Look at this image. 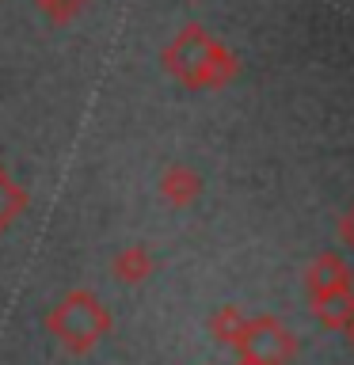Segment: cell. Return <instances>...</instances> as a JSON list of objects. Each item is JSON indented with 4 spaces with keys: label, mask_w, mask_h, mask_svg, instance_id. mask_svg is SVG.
Listing matches in <instances>:
<instances>
[{
    "label": "cell",
    "mask_w": 354,
    "mask_h": 365,
    "mask_svg": "<svg viewBox=\"0 0 354 365\" xmlns=\"http://www.w3.org/2000/svg\"><path fill=\"white\" fill-rule=\"evenodd\" d=\"M23 213H27V190L0 168V236H4Z\"/></svg>",
    "instance_id": "52a82bcc"
},
{
    "label": "cell",
    "mask_w": 354,
    "mask_h": 365,
    "mask_svg": "<svg viewBox=\"0 0 354 365\" xmlns=\"http://www.w3.org/2000/svg\"><path fill=\"white\" fill-rule=\"evenodd\" d=\"M114 319L111 308L99 301L91 289H69L50 312H46V331L54 335V342L65 354H88L96 350L103 339L111 335Z\"/></svg>",
    "instance_id": "6da1fadb"
},
{
    "label": "cell",
    "mask_w": 354,
    "mask_h": 365,
    "mask_svg": "<svg viewBox=\"0 0 354 365\" xmlns=\"http://www.w3.org/2000/svg\"><path fill=\"white\" fill-rule=\"evenodd\" d=\"M339 236H343V244H347L354 251V205L347 213H343V221H339Z\"/></svg>",
    "instance_id": "9c48e42d"
},
{
    "label": "cell",
    "mask_w": 354,
    "mask_h": 365,
    "mask_svg": "<svg viewBox=\"0 0 354 365\" xmlns=\"http://www.w3.org/2000/svg\"><path fill=\"white\" fill-rule=\"evenodd\" d=\"M305 293L313 316L328 331H343L354 312V274L339 251H324L308 262L305 270Z\"/></svg>",
    "instance_id": "7a4b0ae2"
},
{
    "label": "cell",
    "mask_w": 354,
    "mask_h": 365,
    "mask_svg": "<svg viewBox=\"0 0 354 365\" xmlns=\"http://www.w3.org/2000/svg\"><path fill=\"white\" fill-rule=\"evenodd\" d=\"M160 194H164V202L179 205V210H183V205H191V202L202 194L198 171H191V168H183V164L168 168L164 175H160Z\"/></svg>",
    "instance_id": "8992f818"
},
{
    "label": "cell",
    "mask_w": 354,
    "mask_h": 365,
    "mask_svg": "<svg viewBox=\"0 0 354 365\" xmlns=\"http://www.w3.org/2000/svg\"><path fill=\"white\" fill-rule=\"evenodd\" d=\"M343 335H347V342H350V350H354V312H350V319H347V327H343Z\"/></svg>",
    "instance_id": "30bf717a"
},
{
    "label": "cell",
    "mask_w": 354,
    "mask_h": 365,
    "mask_svg": "<svg viewBox=\"0 0 354 365\" xmlns=\"http://www.w3.org/2000/svg\"><path fill=\"white\" fill-rule=\"evenodd\" d=\"M153 270H156V255L145 244H126L118 255L111 259V274L122 285H141V282L153 278Z\"/></svg>",
    "instance_id": "5b68a950"
},
{
    "label": "cell",
    "mask_w": 354,
    "mask_h": 365,
    "mask_svg": "<svg viewBox=\"0 0 354 365\" xmlns=\"http://www.w3.org/2000/svg\"><path fill=\"white\" fill-rule=\"evenodd\" d=\"M168 61L183 80H191V84H217V80H225V73H228L225 53L217 50L210 38H202L198 31L183 34V38L171 46Z\"/></svg>",
    "instance_id": "277c9868"
},
{
    "label": "cell",
    "mask_w": 354,
    "mask_h": 365,
    "mask_svg": "<svg viewBox=\"0 0 354 365\" xmlns=\"http://www.w3.org/2000/svg\"><path fill=\"white\" fill-rule=\"evenodd\" d=\"M244 324H248V316L240 312L236 304H221V308L210 316V335H213L217 346H233V350H236L240 335H244Z\"/></svg>",
    "instance_id": "ba28073f"
},
{
    "label": "cell",
    "mask_w": 354,
    "mask_h": 365,
    "mask_svg": "<svg viewBox=\"0 0 354 365\" xmlns=\"http://www.w3.org/2000/svg\"><path fill=\"white\" fill-rule=\"evenodd\" d=\"M236 365H259V361H251V358H236Z\"/></svg>",
    "instance_id": "8fae6325"
},
{
    "label": "cell",
    "mask_w": 354,
    "mask_h": 365,
    "mask_svg": "<svg viewBox=\"0 0 354 365\" xmlns=\"http://www.w3.org/2000/svg\"><path fill=\"white\" fill-rule=\"evenodd\" d=\"M236 358H251L259 365H290L297 358V335L282 319L256 316L244 324V335L236 342Z\"/></svg>",
    "instance_id": "3957f363"
}]
</instances>
